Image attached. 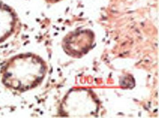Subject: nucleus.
I'll return each instance as SVG.
<instances>
[{"label":"nucleus","instance_id":"f03ea898","mask_svg":"<svg viewBox=\"0 0 159 118\" xmlns=\"http://www.w3.org/2000/svg\"><path fill=\"white\" fill-rule=\"evenodd\" d=\"M17 21L14 9L7 4L0 2V41H3L13 33Z\"/></svg>","mask_w":159,"mask_h":118},{"label":"nucleus","instance_id":"f257e3e1","mask_svg":"<svg viewBox=\"0 0 159 118\" xmlns=\"http://www.w3.org/2000/svg\"><path fill=\"white\" fill-rule=\"evenodd\" d=\"M45 69L42 61L31 55H23L12 59L3 74L6 85L16 90H26L41 81Z\"/></svg>","mask_w":159,"mask_h":118},{"label":"nucleus","instance_id":"7ed1b4c3","mask_svg":"<svg viewBox=\"0 0 159 118\" xmlns=\"http://www.w3.org/2000/svg\"><path fill=\"white\" fill-rule=\"evenodd\" d=\"M44 1L47 2L52 3L56 2H58V1H60V0H44Z\"/></svg>","mask_w":159,"mask_h":118}]
</instances>
